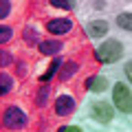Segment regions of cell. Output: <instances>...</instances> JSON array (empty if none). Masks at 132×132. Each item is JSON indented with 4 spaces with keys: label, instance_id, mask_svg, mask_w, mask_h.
<instances>
[{
    "label": "cell",
    "instance_id": "e0dca14e",
    "mask_svg": "<svg viewBox=\"0 0 132 132\" xmlns=\"http://www.w3.org/2000/svg\"><path fill=\"white\" fill-rule=\"evenodd\" d=\"M11 35H13V29L11 27H0V44H5L7 40H11Z\"/></svg>",
    "mask_w": 132,
    "mask_h": 132
},
{
    "label": "cell",
    "instance_id": "9c48e42d",
    "mask_svg": "<svg viewBox=\"0 0 132 132\" xmlns=\"http://www.w3.org/2000/svg\"><path fill=\"white\" fill-rule=\"evenodd\" d=\"M86 88H88V90H95V93H101V90L108 88V79L101 77V75L88 77V79H86Z\"/></svg>",
    "mask_w": 132,
    "mask_h": 132
},
{
    "label": "cell",
    "instance_id": "d6986e66",
    "mask_svg": "<svg viewBox=\"0 0 132 132\" xmlns=\"http://www.w3.org/2000/svg\"><path fill=\"white\" fill-rule=\"evenodd\" d=\"M123 73H126V77H128V81H130V84H132V60L128 62L126 66H123Z\"/></svg>",
    "mask_w": 132,
    "mask_h": 132
},
{
    "label": "cell",
    "instance_id": "ac0fdd59",
    "mask_svg": "<svg viewBox=\"0 0 132 132\" xmlns=\"http://www.w3.org/2000/svg\"><path fill=\"white\" fill-rule=\"evenodd\" d=\"M24 38H27V42H40V38H38V31H35V29H27Z\"/></svg>",
    "mask_w": 132,
    "mask_h": 132
},
{
    "label": "cell",
    "instance_id": "5bb4252c",
    "mask_svg": "<svg viewBox=\"0 0 132 132\" xmlns=\"http://www.w3.org/2000/svg\"><path fill=\"white\" fill-rule=\"evenodd\" d=\"M53 7H60V9H73L75 7V2L73 0H48Z\"/></svg>",
    "mask_w": 132,
    "mask_h": 132
},
{
    "label": "cell",
    "instance_id": "7a4b0ae2",
    "mask_svg": "<svg viewBox=\"0 0 132 132\" xmlns=\"http://www.w3.org/2000/svg\"><path fill=\"white\" fill-rule=\"evenodd\" d=\"M112 104H114V108L117 110H121V112H132V93H130V88H128L126 84H114V88H112Z\"/></svg>",
    "mask_w": 132,
    "mask_h": 132
},
{
    "label": "cell",
    "instance_id": "7c38bea8",
    "mask_svg": "<svg viewBox=\"0 0 132 132\" xmlns=\"http://www.w3.org/2000/svg\"><path fill=\"white\" fill-rule=\"evenodd\" d=\"M60 66H62V60H60V57H55V60H53L51 64H48V71H46V73L42 75V81H44V84H46V81L51 79V77L55 75L57 71H60Z\"/></svg>",
    "mask_w": 132,
    "mask_h": 132
},
{
    "label": "cell",
    "instance_id": "ffe728a7",
    "mask_svg": "<svg viewBox=\"0 0 132 132\" xmlns=\"http://www.w3.org/2000/svg\"><path fill=\"white\" fill-rule=\"evenodd\" d=\"M57 132H81V128H77V126H64V128H60Z\"/></svg>",
    "mask_w": 132,
    "mask_h": 132
},
{
    "label": "cell",
    "instance_id": "8fae6325",
    "mask_svg": "<svg viewBox=\"0 0 132 132\" xmlns=\"http://www.w3.org/2000/svg\"><path fill=\"white\" fill-rule=\"evenodd\" d=\"M11 86H13V79H11L7 73H0V95H2V97L11 93Z\"/></svg>",
    "mask_w": 132,
    "mask_h": 132
},
{
    "label": "cell",
    "instance_id": "44dd1931",
    "mask_svg": "<svg viewBox=\"0 0 132 132\" xmlns=\"http://www.w3.org/2000/svg\"><path fill=\"white\" fill-rule=\"evenodd\" d=\"M9 62H11V57L7 55V53H0V64H2V66H7Z\"/></svg>",
    "mask_w": 132,
    "mask_h": 132
},
{
    "label": "cell",
    "instance_id": "3957f363",
    "mask_svg": "<svg viewBox=\"0 0 132 132\" xmlns=\"http://www.w3.org/2000/svg\"><path fill=\"white\" fill-rule=\"evenodd\" d=\"M2 123H5L7 130H20V128L27 126V114H24V110L11 106L2 112Z\"/></svg>",
    "mask_w": 132,
    "mask_h": 132
},
{
    "label": "cell",
    "instance_id": "8992f818",
    "mask_svg": "<svg viewBox=\"0 0 132 132\" xmlns=\"http://www.w3.org/2000/svg\"><path fill=\"white\" fill-rule=\"evenodd\" d=\"M75 99L71 97V95H60L55 101V114H60V117H68V114L75 110Z\"/></svg>",
    "mask_w": 132,
    "mask_h": 132
},
{
    "label": "cell",
    "instance_id": "52a82bcc",
    "mask_svg": "<svg viewBox=\"0 0 132 132\" xmlns=\"http://www.w3.org/2000/svg\"><path fill=\"white\" fill-rule=\"evenodd\" d=\"M38 46H40V53H42V55H57V53L64 48V44H62L60 40H40Z\"/></svg>",
    "mask_w": 132,
    "mask_h": 132
},
{
    "label": "cell",
    "instance_id": "4fadbf2b",
    "mask_svg": "<svg viewBox=\"0 0 132 132\" xmlns=\"http://www.w3.org/2000/svg\"><path fill=\"white\" fill-rule=\"evenodd\" d=\"M117 24L123 31H132V13H119L117 15Z\"/></svg>",
    "mask_w": 132,
    "mask_h": 132
},
{
    "label": "cell",
    "instance_id": "277c9868",
    "mask_svg": "<svg viewBox=\"0 0 132 132\" xmlns=\"http://www.w3.org/2000/svg\"><path fill=\"white\" fill-rule=\"evenodd\" d=\"M90 117L97 119L99 123H110L112 117H114V110H112V106H110L108 101L99 99V101H95V104L90 106Z\"/></svg>",
    "mask_w": 132,
    "mask_h": 132
},
{
    "label": "cell",
    "instance_id": "7402d4cb",
    "mask_svg": "<svg viewBox=\"0 0 132 132\" xmlns=\"http://www.w3.org/2000/svg\"><path fill=\"white\" fill-rule=\"evenodd\" d=\"M18 73H20V75H24V73H27V68H24V64H18Z\"/></svg>",
    "mask_w": 132,
    "mask_h": 132
},
{
    "label": "cell",
    "instance_id": "30bf717a",
    "mask_svg": "<svg viewBox=\"0 0 132 132\" xmlns=\"http://www.w3.org/2000/svg\"><path fill=\"white\" fill-rule=\"evenodd\" d=\"M60 68H62V71H60V79H62V81L71 79L73 73H77V64H75V62H66V64H62Z\"/></svg>",
    "mask_w": 132,
    "mask_h": 132
},
{
    "label": "cell",
    "instance_id": "2e32d148",
    "mask_svg": "<svg viewBox=\"0 0 132 132\" xmlns=\"http://www.w3.org/2000/svg\"><path fill=\"white\" fill-rule=\"evenodd\" d=\"M46 99H48V86H42L40 93H38V101H35V104L38 106H46Z\"/></svg>",
    "mask_w": 132,
    "mask_h": 132
},
{
    "label": "cell",
    "instance_id": "9a60e30c",
    "mask_svg": "<svg viewBox=\"0 0 132 132\" xmlns=\"http://www.w3.org/2000/svg\"><path fill=\"white\" fill-rule=\"evenodd\" d=\"M11 13V2L9 0H0V20H5Z\"/></svg>",
    "mask_w": 132,
    "mask_h": 132
},
{
    "label": "cell",
    "instance_id": "5b68a950",
    "mask_svg": "<svg viewBox=\"0 0 132 132\" xmlns=\"http://www.w3.org/2000/svg\"><path fill=\"white\" fill-rule=\"evenodd\" d=\"M73 29V22L66 18H57V20H48L46 22V31L51 35H66Z\"/></svg>",
    "mask_w": 132,
    "mask_h": 132
},
{
    "label": "cell",
    "instance_id": "ba28073f",
    "mask_svg": "<svg viewBox=\"0 0 132 132\" xmlns=\"http://www.w3.org/2000/svg\"><path fill=\"white\" fill-rule=\"evenodd\" d=\"M106 31H108V22L106 20H93V22L86 24V33L90 38H101V35H106Z\"/></svg>",
    "mask_w": 132,
    "mask_h": 132
},
{
    "label": "cell",
    "instance_id": "6da1fadb",
    "mask_svg": "<svg viewBox=\"0 0 132 132\" xmlns=\"http://www.w3.org/2000/svg\"><path fill=\"white\" fill-rule=\"evenodd\" d=\"M121 42L119 40H106L101 46L95 51V57H97V62H101V64H112V62H117L119 57H121Z\"/></svg>",
    "mask_w": 132,
    "mask_h": 132
}]
</instances>
